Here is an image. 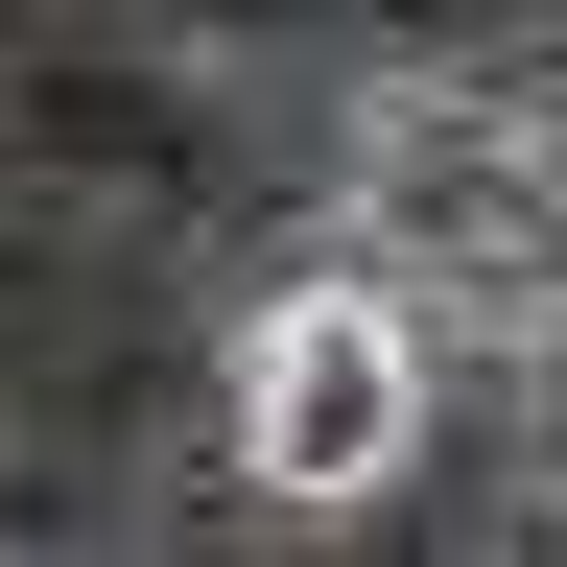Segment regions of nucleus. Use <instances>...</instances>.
Masks as SVG:
<instances>
[{"label": "nucleus", "mask_w": 567, "mask_h": 567, "mask_svg": "<svg viewBox=\"0 0 567 567\" xmlns=\"http://www.w3.org/2000/svg\"><path fill=\"white\" fill-rule=\"evenodd\" d=\"M402 308L379 284H308V308H260V379H237V425H260V473L284 496H379L402 473Z\"/></svg>", "instance_id": "f257e3e1"}]
</instances>
